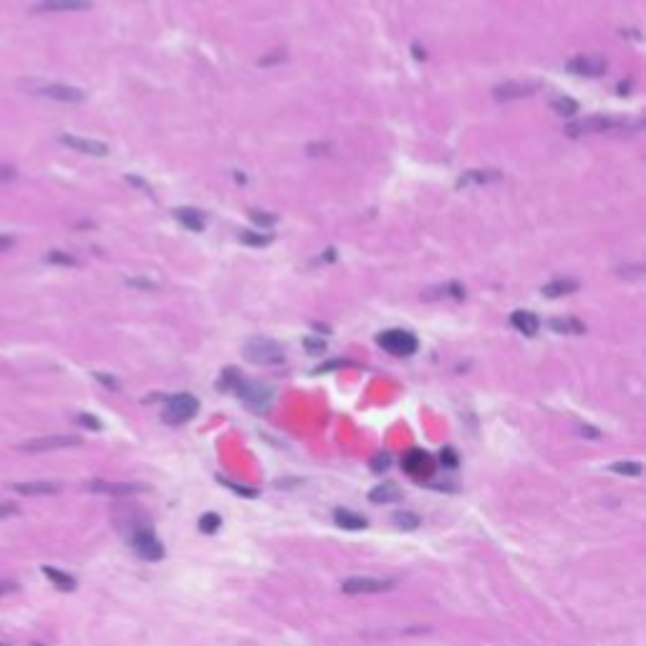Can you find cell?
<instances>
[{
	"label": "cell",
	"instance_id": "cell-1",
	"mask_svg": "<svg viewBox=\"0 0 646 646\" xmlns=\"http://www.w3.org/2000/svg\"><path fill=\"white\" fill-rule=\"evenodd\" d=\"M243 356L255 366H280L285 361V349L273 338L255 336L243 343Z\"/></svg>",
	"mask_w": 646,
	"mask_h": 646
},
{
	"label": "cell",
	"instance_id": "cell-2",
	"mask_svg": "<svg viewBox=\"0 0 646 646\" xmlns=\"http://www.w3.org/2000/svg\"><path fill=\"white\" fill-rule=\"evenodd\" d=\"M629 126H631V121H626V119H613V117H601V114H596V117L571 121V124H566L563 132H566L568 137H591V134L619 132V129H629Z\"/></svg>",
	"mask_w": 646,
	"mask_h": 646
},
{
	"label": "cell",
	"instance_id": "cell-3",
	"mask_svg": "<svg viewBox=\"0 0 646 646\" xmlns=\"http://www.w3.org/2000/svg\"><path fill=\"white\" fill-rule=\"evenodd\" d=\"M232 394H238L245 402V407H250L257 414L268 412L273 399H276V389H273V386H268V384H263V382H250V379H240Z\"/></svg>",
	"mask_w": 646,
	"mask_h": 646
},
{
	"label": "cell",
	"instance_id": "cell-4",
	"mask_svg": "<svg viewBox=\"0 0 646 646\" xmlns=\"http://www.w3.org/2000/svg\"><path fill=\"white\" fill-rule=\"evenodd\" d=\"M23 89H28V93H36V96H46L53 101H63V104H81L86 101V91L79 86H68V84H48V81H28L23 84Z\"/></svg>",
	"mask_w": 646,
	"mask_h": 646
},
{
	"label": "cell",
	"instance_id": "cell-5",
	"mask_svg": "<svg viewBox=\"0 0 646 646\" xmlns=\"http://www.w3.org/2000/svg\"><path fill=\"white\" fill-rule=\"evenodd\" d=\"M200 412V402L192 394H174L167 396L165 409H162V419L172 427H179V424H187L190 419H195Z\"/></svg>",
	"mask_w": 646,
	"mask_h": 646
},
{
	"label": "cell",
	"instance_id": "cell-6",
	"mask_svg": "<svg viewBox=\"0 0 646 646\" xmlns=\"http://www.w3.org/2000/svg\"><path fill=\"white\" fill-rule=\"evenodd\" d=\"M129 546H132L134 553L142 558V561H149V563H157L165 558V546H162V541H159L157 535H154V527L152 523L144 527H139L137 533L129 538Z\"/></svg>",
	"mask_w": 646,
	"mask_h": 646
},
{
	"label": "cell",
	"instance_id": "cell-7",
	"mask_svg": "<svg viewBox=\"0 0 646 646\" xmlns=\"http://www.w3.org/2000/svg\"><path fill=\"white\" fill-rule=\"evenodd\" d=\"M376 343H379L386 354H391V356H412V354H416V349H419V341H416L414 333H409V331H404V329L382 331V333L376 336Z\"/></svg>",
	"mask_w": 646,
	"mask_h": 646
},
{
	"label": "cell",
	"instance_id": "cell-8",
	"mask_svg": "<svg viewBox=\"0 0 646 646\" xmlns=\"http://www.w3.org/2000/svg\"><path fill=\"white\" fill-rule=\"evenodd\" d=\"M79 444H84V440L79 435H46L20 442L18 449L20 452H51V449H68V447H79Z\"/></svg>",
	"mask_w": 646,
	"mask_h": 646
},
{
	"label": "cell",
	"instance_id": "cell-9",
	"mask_svg": "<svg viewBox=\"0 0 646 646\" xmlns=\"http://www.w3.org/2000/svg\"><path fill=\"white\" fill-rule=\"evenodd\" d=\"M396 583L394 580H384V578H363V576H356V578H346L341 583V591L349 596H361V594H386L391 591Z\"/></svg>",
	"mask_w": 646,
	"mask_h": 646
},
{
	"label": "cell",
	"instance_id": "cell-10",
	"mask_svg": "<svg viewBox=\"0 0 646 646\" xmlns=\"http://www.w3.org/2000/svg\"><path fill=\"white\" fill-rule=\"evenodd\" d=\"M402 467L409 477H414V480H427V477H432V472H435V460H432V455L424 452V449H409L407 455H404Z\"/></svg>",
	"mask_w": 646,
	"mask_h": 646
},
{
	"label": "cell",
	"instance_id": "cell-11",
	"mask_svg": "<svg viewBox=\"0 0 646 646\" xmlns=\"http://www.w3.org/2000/svg\"><path fill=\"white\" fill-rule=\"evenodd\" d=\"M59 142L63 147H68V149H73V152L91 154V157H106V154H109V147H106L104 142H99V139H86V137H73V134H61Z\"/></svg>",
	"mask_w": 646,
	"mask_h": 646
},
{
	"label": "cell",
	"instance_id": "cell-12",
	"mask_svg": "<svg viewBox=\"0 0 646 646\" xmlns=\"http://www.w3.org/2000/svg\"><path fill=\"white\" fill-rule=\"evenodd\" d=\"M91 0H40L31 8V13H76V10H89Z\"/></svg>",
	"mask_w": 646,
	"mask_h": 646
},
{
	"label": "cell",
	"instance_id": "cell-13",
	"mask_svg": "<svg viewBox=\"0 0 646 646\" xmlns=\"http://www.w3.org/2000/svg\"><path fill=\"white\" fill-rule=\"evenodd\" d=\"M566 68L571 73H576V76H601V73L606 71L608 63L606 59H601V56H576V59H571L566 63Z\"/></svg>",
	"mask_w": 646,
	"mask_h": 646
},
{
	"label": "cell",
	"instance_id": "cell-14",
	"mask_svg": "<svg viewBox=\"0 0 646 646\" xmlns=\"http://www.w3.org/2000/svg\"><path fill=\"white\" fill-rule=\"evenodd\" d=\"M89 490L91 493H101V495H112V497H129V495H139L147 493L149 488L144 485H137V482H89Z\"/></svg>",
	"mask_w": 646,
	"mask_h": 646
},
{
	"label": "cell",
	"instance_id": "cell-15",
	"mask_svg": "<svg viewBox=\"0 0 646 646\" xmlns=\"http://www.w3.org/2000/svg\"><path fill=\"white\" fill-rule=\"evenodd\" d=\"M533 93H535V86L515 84V81H510V84L495 86L493 96L497 101H515V99H527V96H533Z\"/></svg>",
	"mask_w": 646,
	"mask_h": 646
},
{
	"label": "cell",
	"instance_id": "cell-16",
	"mask_svg": "<svg viewBox=\"0 0 646 646\" xmlns=\"http://www.w3.org/2000/svg\"><path fill=\"white\" fill-rule=\"evenodd\" d=\"M502 174L497 170H467L457 179V187H472V185H493L500 182Z\"/></svg>",
	"mask_w": 646,
	"mask_h": 646
},
{
	"label": "cell",
	"instance_id": "cell-17",
	"mask_svg": "<svg viewBox=\"0 0 646 646\" xmlns=\"http://www.w3.org/2000/svg\"><path fill=\"white\" fill-rule=\"evenodd\" d=\"M13 490L18 495H26V497H38V495H56L61 490V485L48 480H36V482H15Z\"/></svg>",
	"mask_w": 646,
	"mask_h": 646
},
{
	"label": "cell",
	"instance_id": "cell-18",
	"mask_svg": "<svg viewBox=\"0 0 646 646\" xmlns=\"http://www.w3.org/2000/svg\"><path fill=\"white\" fill-rule=\"evenodd\" d=\"M174 220H177L179 225H185L187 230H192V232H202L204 225H207L204 215L200 210H195V207H177V210H174Z\"/></svg>",
	"mask_w": 646,
	"mask_h": 646
},
{
	"label": "cell",
	"instance_id": "cell-19",
	"mask_svg": "<svg viewBox=\"0 0 646 646\" xmlns=\"http://www.w3.org/2000/svg\"><path fill=\"white\" fill-rule=\"evenodd\" d=\"M402 500V490L394 482H384V485H376L369 493V502L374 505H389V502H399Z\"/></svg>",
	"mask_w": 646,
	"mask_h": 646
},
{
	"label": "cell",
	"instance_id": "cell-20",
	"mask_svg": "<svg viewBox=\"0 0 646 646\" xmlns=\"http://www.w3.org/2000/svg\"><path fill=\"white\" fill-rule=\"evenodd\" d=\"M510 323H513V329H518L520 333H525V336H535L538 329H541L538 316L530 313V310H515L513 316H510Z\"/></svg>",
	"mask_w": 646,
	"mask_h": 646
},
{
	"label": "cell",
	"instance_id": "cell-21",
	"mask_svg": "<svg viewBox=\"0 0 646 646\" xmlns=\"http://www.w3.org/2000/svg\"><path fill=\"white\" fill-rule=\"evenodd\" d=\"M333 523H336L338 527H346V530H363V527L369 525V520H366L363 515L354 513V510H346V508L333 510Z\"/></svg>",
	"mask_w": 646,
	"mask_h": 646
},
{
	"label": "cell",
	"instance_id": "cell-22",
	"mask_svg": "<svg viewBox=\"0 0 646 646\" xmlns=\"http://www.w3.org/2000/svg\"><path fill=\"white\" fill-rule=\"evenodd\" d=\"M424 301H437V298H457V301H462L465 298V288H462L460 283H455V280H449V283L444 285H435V288H427L422 293Z\"/></svg>",
	"mask_w": 646,
	"mask_h": 646
},
{
	"label": "cell",
	"instance_id": "cell-23",
	"mask_svg": "<svg viewBox=\"0 0 646 646\" xmlns=\"http://www.w3.org/2000/svg\"><path fill=\"white\" fill-rule=\"evenodd\" d=\"M578 290V280H573V278H558V280H550V283H546L541 288V293L546 298H561V296H568V293H576Z\"/></svg>",
	"mask_w": 646,
	"mask_h": 646
},
{
	"label": "cell",
	"instance_id": "cell-24",
	"mask_svg": "<svg viewBox=\"0 0 646 646\" xmlns=\"http://www.w3.org/2000/svg\"><path fill=\"white\" fill-rule=\"evenodd\" d=\"M40 571H43V576L51 580V586H56L59 591H66V594L76 591V578H73V576L63 573V571H59V568H53V566H43Z\"/></svg>",
	"mask_w": 646,
	"mask_h": 646
},
{
	"label": "cell",
	"instance_id": "cell-25",
	"mask_svg": "<svg viewBox=\"0 0 646 646\" xmlns=\"http://www.w3.org/2000/svg\"><path fill=\"white\" fill-rule=\"evenodd\" d=\"M548 326H550L555 333H563V336H580V333H586V326H583L578 318H553Z\"/></svg>",
	"mask_w": 646,
	"mask_h": 646
},
{
	"label": "cell",
	"instance_id": "cell-26",
	"mask_svg": "<svg viewBox=\"0 0 646 646\" xmlns=\"http://www.w3.org/2000/svg\"><path fill=\"white\" fill-rule=\"evenodd\" d=\"M391 523H394L399 530H416V527L422 525V518L416 513H412V510H396V513L391 515Z\"/></svg>",
	"mask_w": 646,
	"mask_h": 646
},
{
	"label": "cell",
	"instance_id": "cell-27",
	"mask_svg": "<svg viewBox=\"0 0 646 646\" xmlns=\"http://www.w3.org/2000/svg\"><path fill=\"white\" fill-rule=\"evenodd\" d=\"M550 109H553L558 117H573L578 112V101L571 99V96H553L550 99Z\"/></svg>",
	"mask_w": 646,
	"mask_h": 646
},
{
	"label": "cell",
	"instance_id": "cell-28",
	"mask_svg": "<svg viewBox=\"0 0 646 646\" xmlns=\"http://www.w3.org/2000/svg\"><path fill=\"white\" fill-rule=\"evenodd\" d=\"M240 243L243 245H253V248H263V245H271L273 243V235H268V232H255V230H243L240 232Z\"/></svg>",
	"mask_w": 646,
	"mask_h": 646
},
{
	"label": "cell",
	"instance_id": "cell-29",
	"mask_svg": "<svg viewBox=\"0 0 646 646\" xmlns=\"http://www.w3.org/2000/svg\"><path fill=\"white\" fill-rule=\"evenodd\" d=\"M240 379H243V376L238 374V369H225L223 376H220V382H218V389L220 391H235V386H238Z\"/></svg>",
	"mask_w": 646,
	"mask_h": 646
},
{
	"label": "cell",
	"instance_id": "cell-30",
	"mask_svg": "<svg viewBox=\"0 0 646 646\" xmlns=\"http://www.w3.org/2000/svg\"><path fill=\"white\" fill-rule=\"evenodd\" d=\"M220 525H223V518H220L218 513H204L202 518H200V530H202V533H215Z\"/></svg>",
	"mask_w": 646,
	"mask_h": 646
},
{
	"label": "cell",
	"instance_id": "cell-31",
	"mask_svg": "<svg viewBox=\"0 0 646 646\" xmlns=\"http://www.w3.org/2000/svg\"><path fill=\"white\" fill-rule=\"evenodd\" d=\"M611 470L619 475H641V462H613Z\"/></svg>",
	"mask_w": 646,
	"mask_h": 646
},
{
	"label": "cell",
	"instance_id": "cell-32",
	"mask_svg": "<svg viewBox=\"0 0 646 646\" xmlns=\"http://www.w3.org/2000/svg\"><path fill=\"white\" fill-rule=\"evenodd\" d=\"M46 263H53V265H76V257L68 255V253H63V250H51L46 255Z\"/></svg>",
	"mask_w": 646,
	"mask_h": 646
},
{
	"label": "cell",
	"instance_id": "cell-33",
	"mask_svg": "<svg viewBox=\"0 0 646 646\" xmlns=\"http://www.w3.org/2000/svg\"><path fill=\"white\" fill-rule=\"evenodd\" d=\"M303 346H306L308 354H313V356H321L323 351H326V341H323V338L308 336V338H303Z\"/></svg>",
	"mask_w": 646,
	"mask_h": 646
},
{
	"label": "cell",
	"instance_id": "cell-34",
	"mask_svg": "<svg viewBox=\"0 0 646 646\" xmlns=\"http://www.w3.org/2000/svg\"><path fill=\"white\" fill-rule=\"evenodd\" d=\"M440 460H442V465H447V467H457L460 465V457H457L455 449L444 447L442 452H440Z\"/></svg>",
	"mask_w": 646,
	"mask_h": 646
},
{
	"label": "cell",
	"instance_id": "cell-35",
	"mask_svg": "<svg viewBox=\"0 0 646 646\" xmlns=\"http://www.w3.org/2000/svg\"><path fill=\"white\" fill-rule=\"evenodd\" d=\"M126 285H132V288H142V290H157V283L147 280V278H126Z\"/></svg>",
	"mask_w": 646,
	"mask_h": 646
},
{
	"label": "cell",
	"instance_id": "cell-36",
	"mask_svg": "<svg viewBox=\"0 0 646 646\" xmlns=\"http://www.w3.org/2000/svg\"><path fill=\"white\" fill-rule=\"evenodd\" d=\"M220 482H223L225 488H230L232 493H238V495H245V497H257V493H255V490L240 488V485H235V482H230V480H225V477H220Z\"/></svg>",
	"mask_w": 646,
	"mask_h": 646
},
{
	"label": "cell",
	"instance_id": "cell-37",
	"mask_svg": "<svg viewBox=\"0 0 646 646\" xmlns=\"http://www.w3.org/2000/svg\"><path fill=\"white\" fill-rule=\"evenodd\" d=\"M76 419H79V424H84L86 429H93V432H99V429H101V422L96 419V416H91V414H79Z\"/></svg>",
	"mask_w": 646,
	"mask_h": 646
},
{
	"label": "cell",
	"instance_id": "cell-38",
	"mask_svg": "<svg viewBox=\"0 0 646 646\" xmlns=\"http://www.w3.org/2000/svg\"><path fill=\"white\" fill-rule=\"evenodd\" d=\"M389 462H391L389 455H376L374 460H371V470H374V472H384V470L389 467Z\"/></svg>",
	"mask_w": 646,
	"mask_h": 646
},
{
	"label": "cell",
	"instance_id": "cell-39",
	"mask_svg": "<svg viewBox=\"0 0 646 646\" xmlns=\"http://www.w3.org/2000/svg\"><path fill=\"white\" fill-rule=\"evenodd\" d=\"M18 177V170L10 165H0V182H13Z\"/></svg>",
	"mask_w": 646,
	"mask_h": 646
},
{
	"label": "cell",
	"instance_id": "cell-40",
	"mask_svg": "<svg viewBox=\"0 0 646 646\" xmlns=\"http://www.w3.org/2000/svg\"><path fill=\"white\" fill-rule=\"evenodd\" d=\"M93 379H96V382H101L104 386H109V389H119V382H117L114 376H109V374H101V371H96V374H93Z\"/></svg>",
	"mask_w": 646,
	"mask_h": 646
},
{
	"label": "cell",
	"instance_id": "cell-41",
	"mask_svg": "<svg viewBox=\"0 0 646 646\" xmlns=\"http://www.w3.org/2000/svg\"><path fill=\"white\" fill-rule=\"evenodd\" d=\"M276 61H285V51H280V48H278L276 53L265 56V59H260L257 63H260V66H271V63H276Z\"/></svg>",
	"mask_w": 646,
	"mask_h": 646
},
{
	"label": "cell",
	"instance_id": "cell-42",
	"mask_svg": "<svg viewBox=\"0 0 646 646\" xmlns=\"http://www.w3.org/2000/svg\"><path fill=\"white\" fill-rule=\"evenodd\" d=\"M15 513H18V508H15L13 502H0V520H6V518H10Z\"/></svg>",
	"mask_w": 646,
	"mask_h": 646
},
{
	"label": "cell",
	"instance_id": "cell-43",
	"mask_svg": "<svg viewBox=\"0 0 646 646\" xmlns=\"http://www.w3.org/2000/svg\"><path fill=\"white\" fill-rule=\"evenodd\" d=\"M126 182H132L134 187H139V190H144L147 195H152V187L147 185L144 179H139V177H134V174H126Z\"/></svg>",
	"mask_w": 646,
	"mask_h": 646
},
{
	"label": "cell",
	"instance_id": "cell-44",
	"mask_svg": "<svg viewBox=\"0 0 646 646\" xmlns=\"http://www.w3.org/2000/svg\"><path fill=\"white\" fill-rule=\"evenodd\" d=\"M13 245H15V238H13V235H3V232H0V253L10 250Z\"/></svg>",
	"mask_w": 646,
	"mask_h": 646
},
{
	"label": "cell",
	"instance_id": "cell-45",
	"mask_svg": "<svg viewBox=\"0 0 646 646\" xmlns=\"http://www.w3.org/2000/svg\"><path fill=\"white\" fill-rule=\"evenodd\" d=\"M250 218L255 220V223H260V225H273V223H276V218H271V215H260L257 210H250Z\"/></svg>",
	"mask_w": 646,
	"mask_h": 646
},
{
	"label": "cell",
	"instance_id": "cell-46",
	"mask_svg": "<svg viewBox=\"0 0 646 646\" xmlns=\"http://www.w3.org/2000/svg\"><path fill=\"white\" fill-rule=\"evenodd\" d=\"M578 435H580V437H591V440H596V437H601V432H599V429H594V427H578Z\"/></svg>",
	"mask_w": 646,
	"mask_h": 646
},
{
	"label": "cell",
	"instance_id": "cell-47",
	"mask_svg": "<svg viewBox=\"0 0 646 646\" xmlns=\"http://www.w3.org/2000/svg\"><path fill=\"white\" fill-rule=\"evenodd\" d=\"M10 591H15V583H13V580H0V596L10 594Z\"/></svg>",
	"mask_w": 646,
	"mask_h": 646
},
{
	"label": "cell",
	"instance_id": "cell-48",
	"mask_svg": "<svg viewBox=\"0 0 646 646\" xmlns=\"http://www.w3.org/2000/svg\"><path fill=\"white\" fill-rule=\"evenodd\" d=\"M0 646H6V644H0Z\"/></svg>",
	"mask_w": 646,
	"mask_h": 646
}]
</instances>
